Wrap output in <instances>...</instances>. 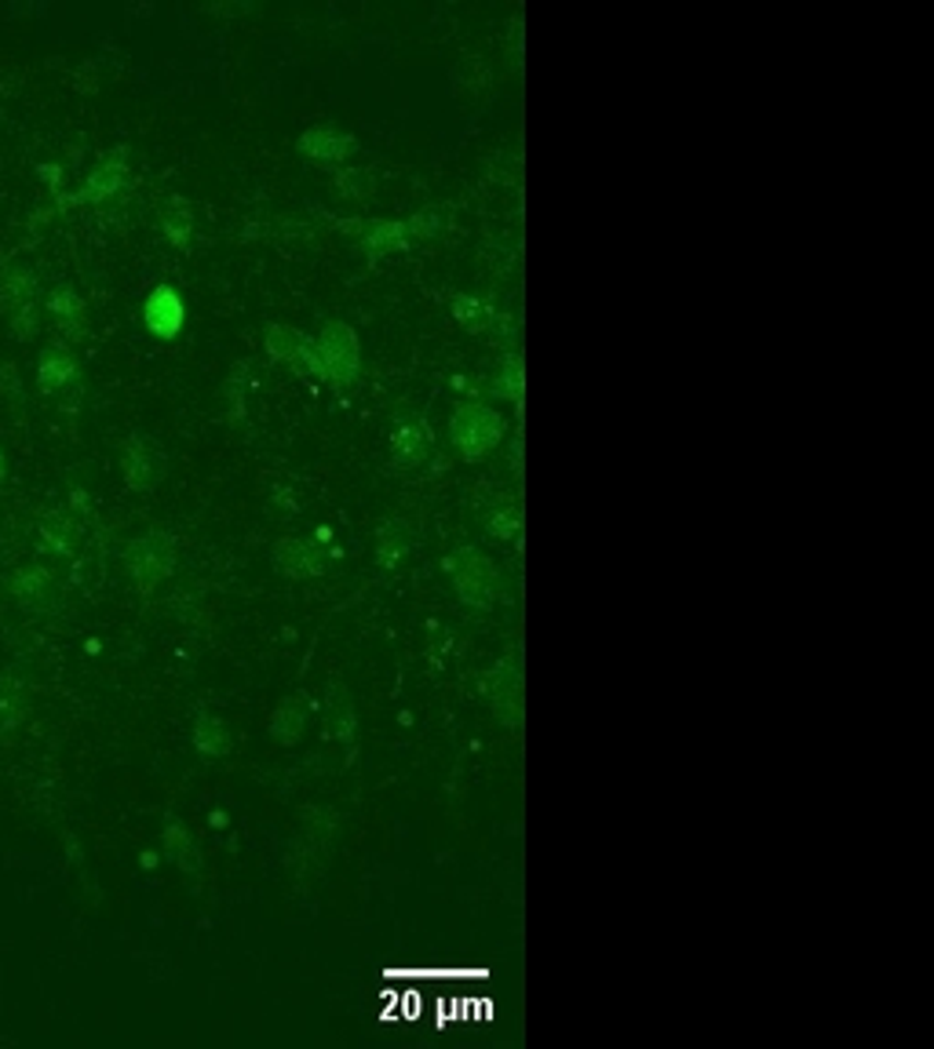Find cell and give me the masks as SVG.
I'll use <instances>...</instances> for the list:
<instances>
[{
	"instance_id": "1",
	"label": "cell",
	"mask_w": 934,
	"mask_h": 1049,
	"mask_svg": "<svg viewBox=\"0 0 934 1049\" xmlns=\"http://www.w3.org/2000/svg\"><path fill=\"white\" fill-rule=\"evenodd\" d=\"M501 434H504V420L493 409H482V404H460L453 415V441L467 459H482L501 441Z\"/></svg>"
},
{
	"instance_id": "2",
	"label": "cell",
	"mask_w": 934,
	"mask_h": 1049,
	"mask_svg": "<svg viewBox=\"0 0 934 1049\" xmlns=\"http://www.w3.org/2000/svg\"><path fill=\"white\" fill-rule=\"evenodd\" d=\"M318 346V361L322 372L336 382H351L358 376V361H362V350H358V332L343 321H329L322 328V335L314 339Z\"/></svg>"
},
{
	"instance_id": "3",
	"label": "cell",
	"mask_w": 934,
	"mask_h": 1049,
	"mask_svg": "<svg viewBox=\"0 0 934 1049\" xmlns=\"http://www.w3.org/2000/svg\"><path fill=\"white\" fill-rule=\"evenodd\" d=\"M128 565H132L136 584L143 590H154L161 579H168V573L176 568V543L168 535H147V540H136L128 546Z\"/></svg>"
},
{
	"instance_id": "4",
	"label": "cell",
	"mask_w": 934,
	"mask_h": 1049,
	"mask_svg": "<svg viewBox=\"0 0 934 1049\" xmlns=\"http://www.w3.org/2000/svg\"><path fill=\"white\" fill-rule=\"evenodd\" d=\"M456 587L475 605H490L497 590H501V576H497V568L482 554H464L460 565H456Z\"/></svg>"
},
{
	"instance_id": "5",
	"label": "cell",
	"mask_w": 934,
	"mask_h": 1049,
	"mask_svg": "<svg viewBox=\"0 0 934 1049\" xmlns=\"http://www.w3.org/2000/svg\"><path fill=\"white\" fill-rule=\"evenodd\" d=\"M183 314H187V310H183V299H179V292L172 288V284H157V288L147 295L143 321L157 339L176 335L183 328Z\"/></svg>"
},
{
	"instance_id": "6",
	"label": "cell",
	"mask_w": 934,
	"mask_h": 1049,
	"mask_svg": "<svg viewBox=\"0 0 934 1049\" xmlns=\"http://www.w3.org/2000/svg\"><path fill=\"white\" fill-rule=\"evenodd\" d=\"M267 350L275 357H281V361H292L300 372H322L314 339H307L303 332H292L289 325H270L267 328Z\"/></svg>"
},
{
	"instance_id": "7",
	"label": "cell",
	"mask_w": 934,
	"mask_h": 1049,
	"mask_svg": "<svg viewBox=\"0 0 934 1049\" xmlns=\"http://www.w3.org/2000/svg\"><path fill=\"white\" fill-rule=\"evenodd\" d=\"M161 463H165V456L157 452V445L150 441V437H143V434L128 437V445H125V478H128V485H132V488H150L161 478Z\"/></svg>"
},
{
	"instance_id": "8",
	"label": "cell",
	"mask_w": 934,
	"mask_h": 1049,
	"mask_svg": "<svg viewBox=\"0 0 934 1049\" xmlns=\"http://www.w3.org/2000/svg\"><path fill=\"white\" fill-rule=\"evenodd\" d=\"M275 565L285 576L303 579V576H318L325 568V557L318 546L307 540H281V543H275Z\"/></svg>"
},
{
	"instance_id": "9",
	"label": "cell",
	"mask_w": 934,
	"mask_h": 1049,
	"mask_svg": "<svg viewBox=\"0 0 934 1049\" xmlns=\"http://www.w3.org/2000/svg\"><path fill=\"white\" fill-rule=\"evenodd\" d=\"M78 376V357H73V350L67 343H51L45 354L37 361V382L45 393H56L62 390L67 382Z\"/></svg>"
},
{
	"instance_id": "10",
	"label": "cell",
	"mask_w": 934,
	"mask_h": 1049,
	"mask_svg": "<svg viewBox=\"0 0 934 1049\" xmlns=\"http://www.w3.org/2000/svg\"><path fill=\"white\" fill-rule=\"evenodd\" d=\"M128 179V168H125V157L121 153H106V157L95 164V172L89 175V182H84V190L73 197V201H103V197L117 193Z\"/></svg>"
},
{
	"instance_id": "11",
	"label": "cell",
	"mask_w": 934,
	"mask_h": 1049,
	"mask_svg": "<svg viewBox=\"0 0 934 1049\" xmlns=\"http://www.w3.org/2000/svg\"><path fill=\"white\" fill-rule=\"evenodd\" d=\"M300 150L311 153V157H322V161H340L354 150V139L343 135V131H336L332 125H314L300 135Z\"/></svg>"
},
{
	"instance_id": "12",
	"label": "cell",
	"mask_w": 934,
	"mask_h": 1049,
	"mask_svg": "<svg viewBox=\"0 0 934 1049\" xmlns=\"http://www.w3.org/2000/svg\"><path fill=\"white\" fill-rule=\"evenodd\" d=\"M34 292H37V278L23 267H12L0 278V310L15 314L23 310V306L34 303Z\"/></svg>"
},
{
	"instance_id": "13",
	"label": "cell",
	"mask_w": 934,
	"mask_h": 1049,
	"mask_svg": "<svg viewBox=\"0 0 934 1049\" xmlns=\"http://www.w3.org/2000/svg\"><path fill=\"white\" fill-rule=\"evenodd\" d=\"M40 535H45V543L51 546V551L73 554V546H78V540H81V524L73 521L70 514L56 510V514H45V521H40Z\"/></svg>"
},
{
	"instance_id": "14",
	"label": "cell",
	"mask_w": 934,
	"mask_h": 1049,
	"mask_svg": "<svg viewBox=\"0 0 934 1049\" xmlns=\"http://www.w3.org/2000/svg\"><path fill=\"white\" fill-rule=\"evenodd\" d=\"M12 590H15V598L23 601V605H40V601L51 594V573L45 565L19 568L15 579H12Z\"/></svg>"
},
{
	"instance_id": "15",
	"label": "cell",
	"mask_w": 934,
	"mask_h": 1049,
	"mask_svg": "<svg viewBox=\"0 0 934 1049\" xmlns=\"http://www.w3.org/2000/svg\"><path fill=\"white\" fill-rule=\"evenodd\" d=\"M194 743H198V751L209 754V758H223V754L231 751V732H226L220 718L201 715L198 726H194Z\"/></svg>"
},
{
	"instance_id": "16",
	"label": "cell",
	"mask_w": 934,
	"mask_h": 1049,
	"mask_svg": "<svg viewBox=\"0 0 934 1049\" xmlns=\"http://www.w3.org/2000/svg\"><path fill=\"white\" fill-rule=\"evenodd\" d=\"M165 849H168V857L176 860V868L190 871V874L201 868V852L194 849L187 827L176 824V820H168V824H165Z\"/></svg>"
},
{
	"instance_id": "17",
	"label": "cell",
	"mask_w": 934,
	"mask_h": 1049,
	"mask_svg": "<svg viewBox=\"0 0 934 1049\" xmlns=\"http://www.w3.org/2000/svg\"><path fill=\"white\" fill-rule=\"evenodd\" d=\"M161 226H165V234L176 240V245H187L194 229V208L187 197H172L165 212H161Z\"/></svg>"
},
{
	"instance_id": "18",
	"label": "cell",
	"mask_w": 934,
	"mask_h": 1049,
	"mask_svg": "<svg viewBox=\"0 0 934 1049\" xmlns=\"http://www.w3.org/2000/svg\"><path fill=\"white\" fill-rule=\"evenodd\" d=\"M493 685H497V699H493V707L501 710V715L512 721H518V696H523V685H518V674L512 671V667H501V671L493 674Z\"/></svg>"
},
{
	"instance_id": "19",
	"label": "cell",
	"mask_w": 934,
	"mask_h": 1049,
	"mask_svg": "<svg viewBox=\"0 0 934 1049\" xmlns=\"http://www.w3.org/2000/svg\"><path fill=\"white\" fill-rule=\"evenodd\" d=\"M431 437H428V426L420 423H409V426H398L395 434V456L401 463H420L423 452H428Z\"/></svg>"
},
{
	"instance_id": "20",
	"label": "cell",
	"mask_w": 934,
	"mask_h": 1049,
	"mask_svg": "<svg viewBox=\"0 0 934 1049\" xmlns=\"http://www.w3.org/2000/svg\"><path fill=\"white\" fill-rule=\"evenodd\" d=\"M406 234H409L406 223H376V226H369V234H365L369 256H384V251H390V248H401V245H406Z\"/></svg>"
},
{
	"instance_id": "21",
	"label": "cell",
	"mask_w": 934,
	"mask_h": 1049,
	"mask_svg": "<svg viewBox=\"0 0 934 1049\" xmlns=\"http://www.w3.org/2000/svg\"><path fill=\"white\" fill-rule=\"evenodd\" d=\"M300 729H303V710H300V704L285 699V704H281L275 715H270V732H275L278 743H296V740H300Z\"/></svg>"
},
{
	"instance_id": "22",
	"label": "cell",
	"mask_w": 934,
	"mask_h": 1049,
	"mask_svg": "<svg viewBox=\"0 0 934 1049\" xmlns=\"http://www.w3.org/2000/svg\"><path fill=\"white\" fill-rule=\"evenodd\" d=\"M48 310L56 314L59 321H81L84 303H81V295L73 292V288H67V284H59V288H51V292H48Z\"/></svg>"
},
{
	"instance_id": "23",
	"label": "cell",
	"mask_w": 934,
	"mask_h": 1049,
	"mask_svg": "<svg viewBox=\"0 0 934 1049\" xmlns=\"http://www.w3.org/2000/svg\"><path fill=\"white\" fill-rule=\"evenodd\" d=\"M12 317H15V321H12V332H15L19 339H26V335H34V332H37V303L23 306V310H15Z\"/></svg>"
},
{
	"instance_id": "24",
	"label": "cell",
	"mask_w": 934,
	"mask_h": 1049,
	"mask_svg": "<svg viewBox=\"0 0 934 1049\" xmlns=\"http://www.w3.org/2000/svg\"><path fill=\"white\" fill-rule=\"evenodd\" d=\"M0 393H8V398H19V393H23V382H19V368L15 365L0 368Z\"/></svg>"
},
{
	"instance_id": "25",
	"label": "cell",
	"mask_w": 934,
	"mask_h": 1049,
	"mask_svg": "<svg viewBox=\"0 0 934 1049\" xmlns=\"http://www.w3.org/2000/svg\"><path fill=\"white\" fill-rule=\"evenodd\" d=\"M4 474H8V459H4V452H0V481H4Z\"/></svg>"
}]
</instances>
